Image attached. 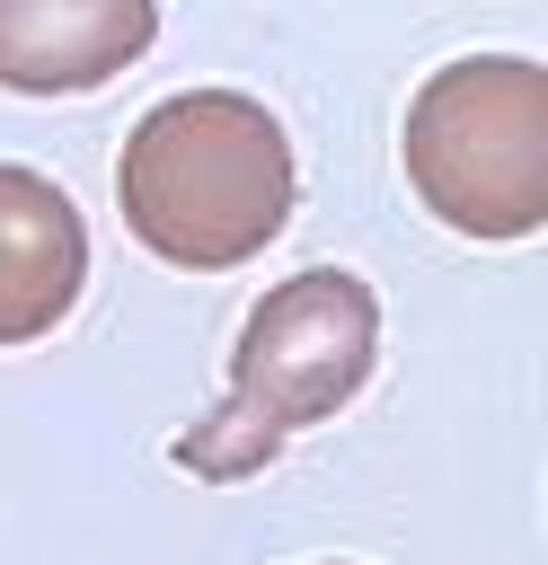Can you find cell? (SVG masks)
<instances>
[{
    "mask_svg": "<svg viewBox=\"0 0 548 565\" xmlns=\"http://www.w3.org/2000/svg\"><path fill=\"white\" fill-rule=\"evenodd\" d=\"M380 362V300L362 274L345 265H301L292 282H274L230 353V397L177 441V468L203 486H239L265 459H283L309 424H327L336 406L362 397Z\"/></svg>",
    "mask_w": 548,
    "mask_h": 565,
    "instance_id": "2",
    "label": "cell"
},
{
    "mask_svg": "<svg viewBox=\"0 0 548 565\" xmlns=\"http://www.w3.org/2000/svg\"><path fill=\"white\" fill-rule=\"evenodd\" d=\"M398 159L460 238H530L548 221V71L530 53L442 62L407 97Z\"/></svg>",
    "mask_w": 548,
    "mask_h": 565,
    "instance_id": "3",
    "label": "cell"
},
{
    "mask_svg": "<svg viewBox=\"0 0 548 565\" xmlns=\"http://www.w3.org/2000/svg\"><path fill=\"white\" fill-rule=\"evenodd\" d=\"M327 565H336V556H327Z\"/></svg>",
    "mask_w": 548,
    "mask_h": 565,
    "instance_id": "6",
    "label": "cell"
},
{
    "mask_svg": "<svg viewBox=\"0 0 548 565\" xmlns=\"http://www.w3.org/2000/svg\"><path fill=\"white\" fill-rule=\"evenodd\" d=\"M292 185L301 177H292L283 124L239 88L159 97L115 159L124 230L186 274H230L265 256L292 221Z\"/></svg>",
    "mask_w": 548,
    "mask_h": 565,
    "instance_id": "1",
    "label": "cell"
},
{
    "mask_svg": "<svg viewBox=\"0 0 548 565\" xmlns=\"http://www.w3.org/2000/svg\"><path fill=\"white\" fill-rule=\"evenodd\" d=\"M80 282H88L80 203L53 177L0 159V344L53 335L71 318V300H80Z\"/></svg>",
    "mask_w": 548,
    "mask_h": 565,
    "instance_id": "5",
    "label": "cell"
},
{
    "mask_svg": "<svg viewBox=\"0 0 548 565\" xmlns=\"http://www.w3.org/2000/svg\"><path fill=\"white\" fill-rule=\"evenodd\" d=\"M159 35V0H0V88L80 97L133 71Z\"/></svg>",
    "mask_w": 548,
    "mask_h": 565,
    "instance_id": "4",
    "label": "cell"
}]
</instances>
